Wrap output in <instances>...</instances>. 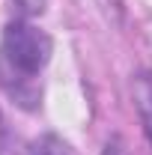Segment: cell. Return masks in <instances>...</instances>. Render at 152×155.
Segmentation results:
<instances>
[{
    "mask_svg": "<svg viewBox=\"0 0 152 155\" xmlns=\"http://www.w3.org/2000/svg\"><path fill=\"white\" fill-rule=\"evenodd\" d=\"M134 101H137V110L143 119V128L152 140V72H140L134 78Z\"/></svg>",
    "mask_w": 152,
    "mask_h": 155,
    "instance_id": "cell-2",
    "label": "cell"
},
{
    "mask_svg": "<svg viewBox=\"0 0 152 155\" xmlns=\"http://www.w3.org/2000/svg\"><path fill=\"white\" fill-rule=\"evenodd\" d=\"M104 155H125V149H122V146H116V143H114V146H107V152H104Z\"/></svg>",
    "mask_w": 152,
    "mask_h": 155,
    "instance_id": "cell-5",
    "label": "cell"
},
{
    "mask_svg": "<svg viewBox=\"0 0 152 155\" xmlns=\"http://www.w3.org/2000/svg\"><path fill=\"white\" fill-rule=\"evenodd\" d=\"M30 155H69V152H66V146L60 143L57 137H42V140L33 143Z\"/></svg>",
    "mask_w": 152,
    "mask_h": 155,
    "instance_id": "cell-3",
    "label": "cell"
},
{
    "mask_svg": "<svg viewBox=\"0 0 152 155\" xmlns=\"http://www.w3.org/2000/svg\"><path fill=\"white\" fill-rule=\"evenodd\" d=\"M18 3L27 12H42V9H45V0H18Z\"/></svg>",
    "mask_w": 152,
    "mask_h": 155,
    "instance_id": "cell-4",
    "label": "cell"
},
{
    "mask_svg": "<svg viewBox=\"0 0 152 155\" xmlns=\"http://www.w3.org/2000/svg\"><path fill=\"white\" fill-rule=\"evenodd\" d=\"M48 57H51V39L39 27L21 21L6 27L3 48H0V75H3V87L18 104L33 107L39 96L36 75L45 69Z\"/></svg>",
    "mask_w": 152,
    "mask_h": 155,
    "instance_id": "cell-1",
    "label": "cell"
}]
</instances>
